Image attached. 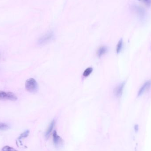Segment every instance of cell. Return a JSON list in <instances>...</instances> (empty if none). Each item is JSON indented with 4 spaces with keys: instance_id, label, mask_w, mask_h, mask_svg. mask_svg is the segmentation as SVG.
<instances>
[{
    "instance_id": "obj_1",
    "label": "cell",
    "mask_w": 151,
    "mask_h": 151,
    "mask_svg": "<svg viewBox=\"0 0 151 151\" xmlns=\"http://www.w3.org/2000/svg\"><path fill=\"white\" fill-rule=\"evenodd\" d=\"M26 89L31 92L35 93L38 90V84L37 81L34 78H30L27 80L25 83Z\"/></svg>"
},
{
    "instance_id": "obj_2",
    "label": "cell",
    "mask_w": 151,
    "mask_h": 151,
    "mask_svg": "<svg viewBox=\"0 0 151 151\" xmlns=\"http://www.w3.org/2000/svg\"><path fill=\"white\" fill-rule=\"evenodd\" d=\"M54 38V33L49 32L42 36L38 40V43L39 45H43L48 43L53 40Z\"/></svg>"
},
{
    "instance_id": "obj_3",
    "label": "cell",
    "mask_w": 151,
    "mask_h": 151,
    "mask_svg": "<svg viewBox=\"0 0 151 151\" xmlns=\"http://www.w3.org/2000/svg\"><path fill=\"white\" fill-rule=\"evenodd\" d=\"M17 99V96L11 92L0 91V100H9L16 101Z\"/></svg>"
},
{
    "instance_id": "obj_4",
    "label": "cell",
    "mask_w": 151,
    "mask_h": 151,
    "mask_svg": "<svg viewBox=\"0 0 151 151\" xmlns=\"http://www.w3.org/2000/svg\"><path fill=\"white\" fill-rule=\"evenodd\" d=\"M133 8L141 20H143L145 19L146 13L143 8L138 5H134L133 6Z\"/></svg>"
},
{
    "instance_id": "obj_5",
    "label": "cell",
    "mask_w": 151,
    "mask_h": 151,
    "mask_svg": "<svg viewBox=\"0 0 151 151\" xmlns=\"http://www.w3.org/2000/svg\"><path fill=\"white\" fill-rule=\"evenodd\" d=\"M125 84H126V82L124 81L119 84L114 89V94L115 96L117 97H119L121 96Z\"/></svg>"
},
{
    "instance_id": "obj_6",
    "label": "cell",
    "mask_w": 151,
    "mask_h": 151,
    "mask_svg": "<svg viewBox=\"0 0 151 151\" xmlns=\"http://www.w3.org/2000/svg\"><path fill=\"white\" fill-rule=\"evenodd\" d=\"M151 85V81H147L145 82L144 83L143 85L142 86V87L140 88V89H139L138 94H137V96H142L144 92H145L147 89H149L150 88Z\"/></svg>"
},
{
    "instance_id": "obj_7",
    "label": "cell",
    "mask_w": 151,
    "mask_h": 151,
    "mask_svg": "<svg viewBox=\"0 0 151 151\" xmlns=\"http://www.w3.org/2000/svg\"><path fill=\"white\" fill-rule=\"evenodd\" d=\"M107 51H108V48L106 46H102L100 47L97 52L98 56L99 58L101 57L102 56L106 54Z\"/></svg>"
},
{
    "instance_id": "obj_8",
    "label": "cell",
    "mask_w": 151,
    "mask_h": 151,
    "mask_svg": "<svg viewBox=\"0 0 151 151\" xmlns=\"http://www.w3.org/2000/svg\"><path fill=\"white\" fill-rule=\"evenodd\" d=\"M53 142L55 145H58L61 142V138L58 135L57 132L55 130L53 134Z\"/></svg>"
},
{
    "instance_id": "obj_9",
    "label": "cell",
    "mask_w": 151,
    "mask_h": 151,
    "mask_svg": "<svg viewBox=\"0 0 151 151\" xmlns=\"http://www.w3.org/2000/svg\"><path fill=\"white\" fill-rule=\"evenodd\" d=\"M55 120L52 121L50 123V125L49 127L48 128L46 132V137L47 138L49 137L50 136V134L52 132L53 128L55 127Z\"/></svg>"
},
{
    "instance_id": "obj_10",
    "label": "cell",
    "mask_w": 151,
    "mask_h": 151,
    "mask_svg": "<svg viewBox=\"0 0 151 151\" xmlns=\"http://www.w3.org/2000/svg\"><path fill=\"white\" fill-rule=\"evenodd\" d=\"M122 46H123V40H122V39H121L119 41V42L117 44V47H116V52L117 54H119L121 51Z\"/></svg>"
},
{
    "instance_id": "obj_11",
    "label": "cell",
    "mask_w": 151,
    "mask_h": 151,
    "mask_svg": "<svg viewBox=\"0 0 151 151\" xmlns=\"http://www.w3.org/2000/svg\"><path fill=\"white\" fill-rule=\"evenodd\" d=\"M92 71H93V69L91 67H89V68H87L83 72V76L84 77H87L89 75H90L91 73H92Z\"/></svg>"
},
{
    "instance_id": "obj_12",
    "label": "cell",
    "mask_w": 151,
    "mask_h": 151,
    "mask_svg": "<svg viewBox=\"0 0 151 151\" xmlns=\"http://www.w3.org/2000/svg\"><path fill=\"white\" fill-rule=\"evenodd\" d=\"M9 126L4 123H0V130H7L9 129Z\"/></svg>"
},
{
    "instance_id": "obj_13",
    "label": "cell",
    "mask_w": 151,
    "mask_h": 151,
    "mask_svg": "<svg viewBox=\"0 0 151 151\" xmlns=\"http://www.w3.org/2000/svg\"><path fill=\"white\" fill-rule=\"evenodd\" d=\"M2 151H17L12 147L9 146H4L2 149Z\"/></svg>"
},
{
    "instance_id": "obj_14",
    "label": "cell",
    "mask_w": 151,
    "mask_h": 151,
    "mask_svg": "<svg viewBox=\"0 0 151 151\" xmlns=\"http://www.w3.org/2000/svg\"><path fill=\"white\" fill-rule=\"evenodd\" d=\"M138 1L142 2L148 7L151 6V0H138Z\"/></svg>"
},
{
    "instance_id": "obj_15",
    "label": "cell",
    "mask_w": 151,
    "mask_h": 151,
    "mask_svg": "<svg viewBox=\"0 0 151 151\" xmlns=\"http://www.w3.org/2000/svg\"><path fill=\"white\" fill-rule=\"evenodd\" d=\"M29 130H27L25 132H24L23 134L20 135V137L21 138H24V137H27V136L29 134Z\"/></svg>"
}]
</instances>
